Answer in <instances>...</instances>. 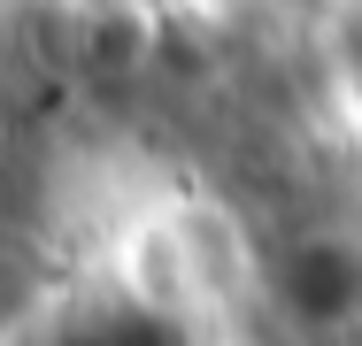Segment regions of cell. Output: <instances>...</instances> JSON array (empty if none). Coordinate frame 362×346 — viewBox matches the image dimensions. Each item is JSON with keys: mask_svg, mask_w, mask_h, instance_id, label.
Instances as JSON below:
<instances>
[{"mask_svg": "<svg viewBox=\"0 0 362 346\" xmlns=\"http://www.w3.org/2000/svg\"><path fill=\"white\" fill-rule=\"evenodd\" d=\"M39 300H47V262H39L31 246L0 239V346L39 316Z\"/></svg>", "mask_w": 362, "mask_h": 346, "instance_id": "cell-1", "label": "cell"}]
</instances>
